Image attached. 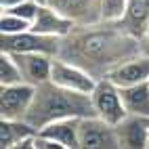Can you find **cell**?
<instances>
[{
	"mask_svg": "<svg viewBox=\"0 0 149 149\" xmlns=\"http://www.w3.org/2000/svg\"><path fill=\"white\" fill-rule=\"evenodd\" d=\"M128 0H101V21L118 23L126 13Z\"/></svg>",
	"mask_w": 149,
	"mask_h": 149,
	"instance_id": "cell-18",
	"label": "cell"
},
{
	"mask_svg": "<svg viewBox=\"0 0 149 149\" xmlns=\"http://www.w3.org/2000/svg\"><path fill=\"white\" fill-rule=\"evenodd\" d=\"M19 67L23 72V80L27 84H34V86H40L44 82L51 80V74H53V59L51 55H44V53H13Z\"/></svg>",
	"mask_w": 149,
	"mask_h": 149,
	"instance_id": "cell-10",
	"label": "cell"
},
{
	"mask_svg": "<svg viewBox=\"0 0 149 149\" xmlns=\"http://www.w3.org/2000/svg\"><path fill=\"white\" fill-rule=\"evenodd\" d=\"M80 149H122L116 126L99 116L80 118Z\"/></svg>",
	"mask_w": 149,
	"mask_h": 149,
	"instance_id": "cell-5",
	"label": "cell"
},
{
	"mask_svg": "<svg viewBox=\"0 0 149 149\" xmlns=\"http://www.w3.org/2000/svg\"><path fill=\"white\" fill-rule=\"evenodd\" d=\"M120 93H122V101L128 113L149 118V82L122 86Z\"/></svg>",
	"mask_w": 149,
	"mask_h": 149,
	"instance_id": "cell-16",
	"label": "cell"
},
{
	"mask_svg": "<svg viewBox=\"0 0 149 149\" xmlns=\"http://www.w3.org/2000/svg\"><path fill=\"white\" fill-rule=\"evenodd\" d=\"M51 80L59 86H63V88H69V91H76V93H86V95H91L95 84H97V78L93 74H88L80 65H76L72 61H65L61 57L53 59Z\"/></svg>",
	"mask_w": 149,
	"mask_h": 149,
	"instance_id": "cell-7",
	"label": "cell"
},
{
	"mask_svg": "<svg viewBox=\"0 0 149 149\" xmlns=\"http://www.w3.org/2000/svg\"><path fill=\"white\" fill-rule=\"evenodd\" d=\"M19 82H25V80L15 55L8 51H2L0 53V84L6 86V84H19Z\"/></svg>",
	"mask_w": 149,
	"mask_h": 149,
	"instance_id": "cell-17",
	"label": "cell"
},
{
	"mask_svg": "<svg viewBox=\"0 0 149 149\" xmlns=\"http://www.w3.org/2000/svg\"><path fill=\"white\" fill-rule=\"evenodd\" d=\"M0 48L8 53H44L51 57H59L61 38L46 36L34 29H25L21 34H2Z\"/></svg>",
	"mask_w": 149,
	"mask_h": 149,
	"instance_id": "cell-4",
	"label": "cell"
},
{
	"mask_svg": "<svg viewBox=\"0 0 149 149\" xmlns=\"http://www.w3.org/2000/svg\"><path fill=\"white\" fill-rule=\"evenodd\" d=\"M107 78L111 82H116L120 88L141 84V82H149V55L139 53L130 59H126V61H122L118 67H113Z\"/></svg>",
	"mask_w": 149,
	"mask_h": 149,
	"instance_id": "cell-9",
	"label": "cell"
},
{
	"mask_svg": "<svg viewBox=\"0 0 149 149\" xmlns=\"http://www.w3.org/2000/svg\"><path fill=\"white\" fill-rule=\"evenodd\" d=\"M42 136L59 143L63 149H80V118H63L42 126Z\"/></svg>",
	"mask_w": 149,
	"mask_h": 149,
	"instance_id": "cell-13",
	"label": "cell"
},
{
	"mask_svg": "<svg viewBox=\"0 0 149 149\" xmlns=\"http://www.w3.org/2000/svg\"><path fill=\"white\" fill-rule=\"evenodd\" d=\"M36 86L27 82L6 84L0 88V118L6 120H25L34 103Z\"/></svg>",
	"mask_w": 149,
	"mask_h": 149,
	"instance_id": "cell-6",
	"label": "cell"
},
{
	"mask_svg": "<svg viewBox=\"0 0 149 149\" xmlns=\"http://www.w3.org/2000/svg\"><path fill=\"white\" fill-rule=\"evenodd\" d=\"M38 11H40V2H36V0H23L21 4H17V6H13V8H6L4 13H13V15H17V17L25 19V21L34 23Z\"/></svg>",
	"mask_w": 149,
	"mask_h": 149,
	"instance_id": "cell-20",
	"label": "cell"
},
{
	"mask_svg": "<svg viewBox=\"0 0 149 149\" xmlns=\"http://www.w3.org/2000/svg\"><path fill=\"white\" fill-rule=\"evenodd\" d=\"M86 116H97L91 95L69 91V88H63L55 84L53 80H48L40 86H36L34 103L29 107L25 120L40 130L42 126L51 124L55 120L86 118Z\"/></svg>",
	"mask_w": 149,
	"mask_h": 149,
	"instance_id": "cell-2",
	"label": "cell"
},
{
	"mask_svg": "<svg viewBox=\"0 0 149 149\" xmlns=\"http://www.w3.org/2000/svg\"><path fill=\"white\" fill-rule=\"evenodd\" d=\"M23 0H0V6H2V11H6V8H13L17 4H21Z\"/></svg>",
	"mask_w": 149,
	"mask_h": 149,
	"instance_id": "cell-22",
	"label": "cell"
},
{
	"mask_svg": "<svg viewBox=\"0 0 149 149\" xmlns=\"http://www.w3.org/2000/svg\"><path fill=\"white\" fill-rule=\"evenodd\" d=\"M25 29H32V23L25 19L17 17L13 13H4L2 11V19H0V32L2 34H21Z\"/></svg>",
	"mask_w": 149,
	"mask_h": 149,
	"instance_id": "cell-19",
	"label": "cell"
},
{
	"mask_svg": "<svg viewBox=\"0 0 149 149\" xmlns=\"http://www.w3.org/2000/svg\"><path fill=\"white\" fill-rule=\"evenodd\" d=\"M38 128H34L27 120H6L0 118V147L2 149H17V145L34 136Z\"/></svg>",
	"mask_w": 149,
	"mask_h": 149,
	"instance_id": "cell-15",
	"label": "cell"
},
{
	"mask_svg": "<svg viewBox=\"0 0 149 149\" xmlns=\"http://www.w3.org/2000/svg\"><path fill=\"white\" fill-rule=\"evenodd\" d=\"M124 32L141 40L145 29L149 25V0H128L126 4V13L124 17L118 21Z\"/></svg>",
	"mask_w": 149,
	"mask_h": 149,
	"instance_id": "cell-14",
	"label": "cell"
},
{
	"mask_svg": "<svg viewBox=\"0 0 149 149\" xmlns=\"http://www.w3.org/2000/svg\"><path fill=\"white\" fill-rule=\"evenodd\" d=\"M74 27H76L74 19H69L61 11L53 8L51 4H40V11H38L34 23H32L34 32H40V34H46V36H55V38H65Z\"/></svg>",
	"mask_w": 149,
	"mask_h": 149,
	"instance_id": "cell-11",
	"label": "cell"
},
{
	"mask_svg": "<svg viewBox=\"0 0 149 149\" xmlns=\"http://www.w3.org/2000/svg\"><path fill=\"white\" fill-rule=\"evenodd\" d=\"M141 51V40L109 21L76 25L65 38H61L59 57L72 61L93 74L97 80L107 78L113 67Z\"/></svg>",
	"mask_w": 149,
	"mask_h": 149,
	"instance_id": "cell-1",
	"label": "cell"
},
{
	"mask_svg": "<svg viewBox=\"0 0 149 149\" xmlns=\"http://www.w3.org/2000/svg\"><path fill=\"white\" fill-rule=\"evenodd\" d=\"M93 107H95V113L101 118V120L109 122V124H120L124 118L128 116L124 101H122V93H120V86L116 82H111L109 78H101L97 80L93 93Z\"/></svg>",
	"mask_w": 149,
	"mask_h": 149,
	"instance_id": "cell-3",
	"label": "cell"
},
{
	"mask_svg": "<svg viewBox=\"0 0 149 149\" xmlns=\"http://www.w3.org/2000/svg\"><path fill=\"white\" fill-rule=\"evenodd\" d=\"M36 2H40V4H46V2H48V0H36Z\"/></svg>",
	"mask_w": 149,
	"mask_h": 149,
	"instance_id": "cell-23",
	"label": "cell"
},
{
	"mask_svg": "<svg viewBox=\"0 0 149 149\" xmlns=\"http://www.w3.org/2000/svg\"><path fill=\"white\" fill-rule=\"evenodd\" d=\"M122 149H147L149 147V118L128 113L120 124H116Z\"/></svg>",
	"mask_w": 149,
	"mask_h": 149,
	"instance_id": "cell-8",
	"label": "cell"
},
{
	"mask_svg": "<svg viewBox=\"0 0 149 149\" xmlns=\"http://www.w3.org/2000/svg\"><path fill=\"white\" fill-rule=\"evenodd\" d=\"M141 51L149 55V25H147V29H145L143 38H141Z\"/></svg>",
	"mask_w": 149,
	"mask_h": 149,
	"instance_id": "cell-21",
	"label": "cell"
},
{
	"mask_svg": "<svg viewBox=\"0 0 149 149\" xmlns=\"http://www.w3.org/2000/svg\"><path fill=\"white\" fill-rule=\"evenodd\" d=\"M46 4L61 11L76 25H88L101 21V0H48Z\"/></svg>",
	"mask_w": 149,
	"mask_h": 149,
	"instance_id": "cell-12",
	"label": "cell"
}]
</instances>
